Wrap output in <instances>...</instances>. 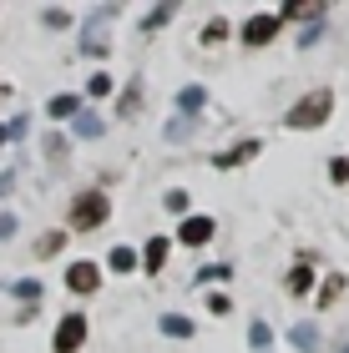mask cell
Listing matches in <instances>:
<instances>
[{
  "label": "cell",
  "instance_id": "18",
  "mask_svg": "<svg viewBox=\"0 0 349 353\" xmlns=\"http://www.w3.org/2000/svg\"><path fill=\"white\" fill-rule=\"evenodd\" d=\"M248 339H253V348H258V353H268V343H274V328H268V323H253Z\"/></svg>",
  "mask_w": 349,
  "mask_h": 353
},
{
  "label": "cell",
  "instance_id": "13",
  "mask_svg": "<svg viewBox=\"0 0 349 353\" xmlns=\"http://www.w3.org/2000/svg\"><path fill=\"white\" fill-rule=\"evenodd\" d=\"M162 333H167V339H193V318L167 313V318H162Z\"/></svg>",
  "mask_w": 349,
  "mask_h": 353
},
{
  "label": "cell",
  "instance_id": "33",
  "mask_svg": "<svg viewBox=\"0 0 349 353\" xmlns=\"http://www.w3.org/2000/svg\"><path fill=\"white\" fill-rule=\"evenodd\" d=\"M339 353H349V348H339Z\"/></svg>",
  "mask_w": 349,
  "mask_h": 353
},
{
  "label": "cell",
  "instance_id": "10",
  "mask_svg": "<svg viewBox=\"0 0 349 353\" xmlns=\"http://www.w3.org/2000/svg\"><path fill=\"white\" fill-rule=\"evenodd\" d=\"M162 263H167V237H152V243L142 248V268H147V272H162Z\"/></svg>",
  "mask_w": 349,
  "mask_h": 353
},
{
  "label": "cell",
  "instance_id": "5",
  "mask_svg": "<svg viewBox=\"0 0 349 353\" xmlns=\"http://www.w3.org/2000/svg\"><path fill=\"white\" fill-rule=\"evenodd\" d=\"M66 288L71 293H97L102 288V268L97 263H71L66 268Z\"/></svg>",
  "mask_w": 349,
  "mask_h": 353
},
{
  "label": "cell",
  "instance_id": "15",
  "mask_svg": "<svg viewBox=\"0 0 349 353\" xmlns=\"http://www.w3.org/2000/svg\"><path fill=\"white\" fill-rule=\"evenodd\" d=\"M71 132L91 141V137H102V121H97V117H91V111H76V126H71Z\"/></svg>",
  "mask_w": 349,
  "mask_h": 353
},
{
  "label": "cell",
  "instance_id": "32",
  "mask_svg": "<svg viewBox=\"0 0 349 353\" xmlns=\"http://www.w3.org/2000/svg\"><path fill=\"white\" fill-rule=\"evenodd\" d=\"M0 96H6V86H0Z\"/></svg>",
  "mask_w": 349,
  "mask_h": 353
},
{
  "label": "cell",
  "instance_id": "19",
  "mask_svg": "<svg viewBox=\"0 0 349 353\" xmlns=\"http://www.w3.org/2000/svg\"><path fill=\"white\" fill-rule=\"evenodd\" d=\"M172 10H178V6H152V15H147L142 26H147V30H162V26L172 21Z\"/></svg>",
  "mask_w": 349,
  "mask_h": 353
},
{
  "label": "cell",
  "instance_id": "21",
  "mask_svg": "<svg viewBox=\"0 0 349 353\" xmlns=\"http://www.w3.org/2000/svg\"><path fill=\"white\" fill-rule=\"evenodd\" d=\"M15 298H21V303H36V298H41V283H36V278H21V283H15Z\"/></svg>",
  "mask_w": 349,
  "mask_h": 353
},
{
  "label": "cell",
  "instance_id": "26",
  "mask_svg": "<svg viewBox=\"0 0 349 353\" xmlns=\"http://www.w3.org/2000/svg\"><path fill=\"white\" fill-rule=\"evenodd\" d=\"M46 26H51V30H66L71 15H66V10H46Z\"/></svg>",
  "mask_w": 349,
  "mask_h": 353
},
{
  "label": "cell",
  "instance_id": "23",
  "mask_svg": "<svg viewBox=\"0 0 349 353\" xmlns=\"http://www.w3.org/2000/svg\"><path fill=\"white\" fill-rule=\"evenodd\" d=\"M86 96H112V76H91V81H86Z\"/></svg>",
  "mask_w": 349,
  "mask_h": 353
},
{
  "label": "cell",
  "instance_id": "3",
  "mask_svg": "<svg viewBox=\"0 0 349 353\" xmlns=\"http://www.w3.org/2000/svg\"><path fill=\"white\" fill-rule=\"evenodd\" d=\"M106 192H82V197L71 202V232H97L106 222Z\"/></svg>",
  "mask_w": 349,
  "mask_h": 353
},
{
  "label": "cell",
  "instance_id": "1",
  "mask_svg": "<svg viewBox=\"0 0 349 353\" xmlns=\"http://www.w3.org/2000/svg\"><path fill=\"white\" fill-rule=\"evenodd\" d=\"M112 21H117V6H97L86 15V26H82V51L86 56H112V41H106V30H112Z\"/></svg>",
  "mask_w": 349,
  "mask_h": 353
},
{
  "label": "cell",
  "instance_id": "7",
  "mask_svg": "<svg viewBox=\"0 0 349 353\" xmlns=\"http://www.w3.org/2000/svg\"><path fill=\"white\" fill-rule=\"evenodd\" d=\"M208 237H213V217H187L182 232H178V243L182 248H208Z\"/></svg>",
  "mask_w": 349,
  "mask_h": 353
},
{
  "label": "cell",
  "instance_id": "8",
  "mask_svg": "<svg viewBox=\"0 0 349 353\" xmlns=\"http://www.w3.org/2000/svg\"><path fill=\"white\" fill-rule=\"evenodd\" d=\"M253 157H258V141H238V147H228V152H218L213 157V167H243V162H253Z\"/></svg>",
  "mask_w": 349,
  "mask_h": 353
},
{
  "label": "cell",
  "instance_id": "9",
  "mask_svg": "<svg viewBox=\"0 0 349 353\" xmlns=\"http://www.w3.org/2000/svg\"><path fill=\"white\" fill-rule=\"evenodd\" d=\"M324 10H329L324 0H289V6L279 10V21H289V15H294V21H319Z\"/></svg>",
  "mask_w": 349,
  "mask_h": 353
},
{
  "label": "cell",
  "instance_id": "6",
  "mask_svg": "<svg viewBox=\"0 0 349 353\" xmlns=\"http://www.w3.org/2000/svg\"><path fill=\"white\" fill-rule=\"evenodd\" d=\"M279 15H253V21L243 26V46H268V41H274L279 36Z\"/></svg>",
  "mask_w": 349,
  "mask_h": 353
},
{
  "label": "cell",
  "instance_id": "17",
  "mask_svg": "<svg viewBox=\"0 0 349 353\" xmlns=\"http://www.w3.org/2000/svg\"><path fill=\"white\" fill-rule=\"evenodd\" d=\"M61 243H66V232H46L36 243V258H51V252H61Z\"/></svg>",
  "mask_w": 349,
  "mask_h": 353
},
{
  "label": "cell",
  "instance_id": "25",
  "mask_svg": "<svg viewBox=\"0 0 349 353\" xmlns=\"http://www.w3.org/2000/svg\"><path fill=\"white\" fill-rule=\"evenodd\" d=\"M167 137H172V141H187V137H193V121H187V117H182V121H172V126H167Z\"/></svg>",
  "mask_w": 349,
  "mask_h": 353
},
{
  "label": "cell",
  "instance_id": "24",
  "mask_svg": "<svg viewBox=\"0 0 349 353\" xmlns=\"http://www.w3.org/2000/svg\"><path fill=\"white\" fill-rule=\"evenodd\" d=\"M117 111H122V117H137V111H142V96H137V91H126Z\"/></svg>",
  "mask_w": 349,
  "mask_h": 353
},
{
  "label": "cell",
  "instance_id": "28",
  "mask_svg": "<svg viewBox=\"0 0 349 353\" xmlns=\"http://www.w3.org/2000/svg\"><path fill=\"white\" fill-rule=\"evenodd\" d=\"M223 30H228L223 21H208V30H202V41H223Z\"/></svg>",
  "mask_w": 349,
  "mask_h": 353
},
{
  "label": "cell",
  "instance_id": "11",
  "mask_svg": "<svg viewBox=\"0 0 349 353\" xmlns=\"http://www.w3.org/2000/svg\"><path fill=\"white\" fill-rule=\"evenodd\" d=\"M202 101H208V91H202V86H182V91H178V106L187 111V121L202 111Z\"/></svg>",
  "mask_w": 349,
  "mask_h": 353
},
{
  "label": "cell",
  "instance_id": "22",
  "mask_svg": "<svg viewBox=\"0 0 349 353\" xmlns=\"http://www.w3.org/2000/svg\"><path fill=\"white\" fill-rule=\"evenodd\" d=\"M339 288H344V278H339V272H334V278H329V283L319 288V308H329V303H334V298H339Z\"/></svg>",
  "mask_w": 349,
  "mask_h": 353
},
{
  "label": "cell",
  "instance_id": "4",
  "mask_svg": "<svg viewBox=\"0 0 349 353\" xmlns=\"http://www.w3.org/2000/svg\"><path fill=\"white\" fill-rule=\"evenodd\" d=\"M86 343V318L82 313H66L61 318V328H56V353H76Z\"/></svg>",
  "mask_w": 349,
  "mask_h": 353
},
{
  "label": "cell",
  "instance_id": "12",
  "mask_svg": "<svg viewBox=\"0 0 349 353\" xmlns=\"http://www.w3.org/2000/svg\"><path fill=\"white\" fill-rule=\"evenodd\" d=\"M289 339H294L299 353H314V348H319V328H314V323H299V328H289Z\"/></svg>",
  "mask_w": 349,
  "mask_h": 353
},
{
  "label": "cell",
  "instance_id": "27",
  "mask_svg": "<svg viewBox=\"0 0 349 353\" xmlns=\"http://www.w3.org/2000/svg\"><path fill=\"white\" fill-rule=\"evenodd\" d=\"M218 278H228L223 263H218V268H198V283H218Z\"/></svg>",
  "mask_w": 349,
  "mask_h": 353
},
{
  "label": "cell",
  "instance_id": "31",
  "mask_svg": "<svg viewBox=\"0 0 349 353\" xmlns=\"http://www.w3.org/2000/svg\"><path fill=\"white\" fill-rule=\"evenodd\" d=\"M344 182H349V167H344Z\"/></svg>",
  "mask_w": 349,
  "mask_h": 353
},
{
  "label": "cell",
  "instance_id": "20",
  "mask_svg": "<svg viewBox=\"0 0 349 353\" xmlns=\"http://www.w3.org/2000/svg\"><path fill=\"white\" fill-rule=\"evenodd\" d=\"M76 111H82L76 96H56V101H51V117H76Z\"/></svg>",
  "mask_w": 349,
  "mask_h": 353
},
{
  "label": "cell",
  "instance_id": "14",
  "mask_svg": "<svg viewBox=\"0 0 349 353\" xmlns=\"http://www.w3.org/2000/svg\"><path fill=\"white\" fill-rule=\"evenodd\" d=\"M106 268H112V272H132V268H137V252H132V248H112Z\"/></svg>",
  "mask_w": 349,
  "mask_h": 353
},
{
  "label": "cell",
  "instance_id": "16",
  "mask_svg": "<svg viewBox=\"0 0 349 353\" xmlns=\"http://www.w3.org/2000/svg\"><path fill=\"white\" fill-rule=\"evenodd\" d=\"M309 283H314V272H309V263H299V268L289 272V293H309Z\"/></svg>",
  "mask_w": 349,
  "mask_h": 353
},
{
  "label": "cell",
  "instance_id": "2",
  "mask_svg": "<svg viewBox=\"0 0 349 353\" xmlns=\"http://www.w3.org/2000/svg\"><path fill=\"white\" fill-rule=\"evenodd\" d=\"M329 111H334V96L329 91H309L304 101L289 106V132H309V126H324Z\"/></svg>",
  "mask_w": 349,
  "mask_h": 353
},
{
  "label": "cell",
  "instance_id": "30",
  "mask_svg": "<svg viewBox=\"0 0 349 353\" xmlns=\"http://www.w3.org/2000/svg\"><path fill=\"white\" fill-rule=\"evenodd\" d=\"M0 141H10V137H6V126H0Z\"/></svg>",
  "mask_w": 349,
  "mask_h": 353
},
{
  "label": "cell",
  "instance_id": "29",
  "mask_svg": "<svg viewBox=\"0 0 349 353\" xmlns=\"http://www.w3.org/2000/svg\"><path fill=\"white\" fill-rule=\"evenodd\" d=\"M167 207H172V212H182V207H187V192H182V187L167 192Z\"/></svg>",
  "mask_w": 349,
  "mask_h": 353
}]
</instances>
